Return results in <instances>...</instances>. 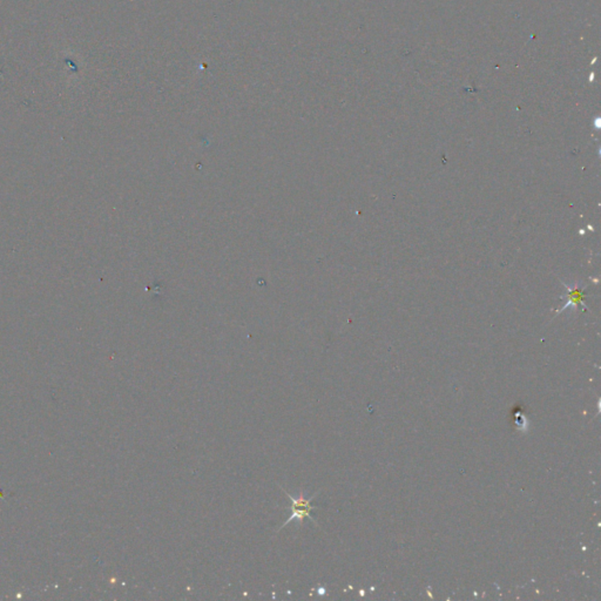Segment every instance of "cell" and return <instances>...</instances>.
Masks as SVG:
<instances>
[{
    "label": "cell",
    "mask_w": 601,
    "mask_h": 601,
    "mask_svg": "<svg viewBox=\"0 0 601 601\" xmlns=\"http://www.w3.org/2000/svg\"><path fill=\"white\" fill-rule=\"evenodd\" d=\"M282 491H283V492L286 493L289 498H291V502H293V507H291L293 514H291V517L288 518V519L284 521V524L282 526H281V529H283V527L287 526V524L291 523L293 520H296V521H298V524L300 525V524L303 523V520L305 519V518H309V519L313 520V521H314V523L318 526V524L316 523V520H315L314 518L310 517V511L316 509V507H311L310 503L311 500L314 499L315 497L318 496L320 491L315 493V494H313L310 498H305L303 491H300V494H298V497L291 496V493H288L287 491L284 490V489H282Z\"/></svg>",
    "instance_id": "1"
}]
</instances>
